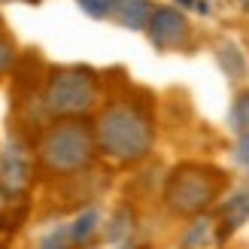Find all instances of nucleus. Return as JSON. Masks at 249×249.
I'll return each mask as SVG.
<instances>
[{"instance_id": "10", "label": "nucleus", "mask_w": 249, "mask_h": 249, "mask_svg": "<svg viewBox=\"0 0 249 249\" xmlns=\"http://www.w3.org/2000/svg\"><path fill=\"white\" fill-rule=\"evenodd\" d=\"M231 122H234V131L240 137L249 134V91L237 94V101H234V109H231Z\"/></svg>"}, {"instance_id": "15", "label": "nucleus", "mask_w": 249, "mask_h": 249, "mask_svg": "<svg viewBox=\"0 0 249 249\" xmlns=\"http://www.w3.org/2000/svg\"><path fill=\"white\" fill-rule=\"evenodd\" d=\"M234 158H237V164H243L249 170V134H243L237 146H234Z\"/></svg>"}, {"instance_id": "13", "label": "nucleus", "mask_w": 249, "mask_h": 249, "mask_svg": "<svg viewBox=\"0 0 249 249\" xmlns=\"http://www.w3.org/2000/svg\"><path fill=\"white\" fill-rule=\"evenodd\" d=\"M12 61H16V46H12V40L6 34H0V79L9 73Z\"/></svg>"}, {"instance_id": "11", "label": "nucleus", "mask_w": 249, "mask_h": 249, "mask_svg": "<svg viewBox=\"0 0 249 249\" xmlns=\"http://www.w3.org/2000/svg\"><path fill=\"white\" fill-rule=\"evenodd\" d=\"M73 240H70V225H61L55 231H49L46 237L40 240V249H70Z\"/></svg>"}, {"instance_id": "9", "label": "nucleus", "mask_w": 249, "mask_h": 249, "mask_svg": "<svg viewBox=\"0 0 249 249\" xmlns=\"http://www.w3.org/2000/svg\"><path fill=\"white\" fill-rule=\"evenodd\" d=\"M97 222H101V216H97V210H85V213H79L76 219L70 222V240L73 246H85L94 231H97Z\"/></svg>"}, {"instance_id": "5", "label": "nucleus", "mask_w": 249, "mask_h": 249, "mask_svg": "<svg viewBox=\"0 0 249 249\" xmlns=\"http://www.w3.org/2000/svg\"><path fill=\"white\" fill-rule=\"evenodd\" d=\"M189 21H185V16L179 9L173 6H158L152 12V18H149V40H152L155 49H161V52H170V49H179L185 46V40H189Z\"/></svg>"}, {"instance_id": "17", "label": "nucleus", "mask_w": 249, "mask_h": 249, "mask_svg": "<svg viewBox=\"0 0 249 249\" xmlns=\"http://www.w3.org/2000/svg\"><path fill=\"white\" fill-rule=\"evenodd\" d=\"M0 3H9V0H0ZM24 3H34V0H24Z\"/></svg>"}, {"instance_id": "8", "label": "nucleus", "mask_w": 249, "mask_h": 249, "mask_svg": "<svg viewBox=\"0 0 249 249\" xmlns=\"http://www.w3.org/2000/svg\"><path fill=\"white\" fill-rule=\"evenodd\" d=\"M219 216H222V234H231V231H237L243 222L249 219V189H240V192H234L225 204H222L219 210Z\"/></svg>"}, {"instance_id": "3", "label": "nucleus", "mask_w": 249, "mask_h": 249, "mask_svg": "<svg viewBox=\"0 0 249 249\" xmlns=\"http://www.w3.org/2000/svg\"><path fill=\"white\" fill-rule=\"evenodd\" d=\"M222 189H225V173L219 167L179 164L164 185V201L179 216H201L219 201Z\"/></svg>"}, {"instance_id": "14", "label": "nucleus", "mask_w": 249, "mask_h": 249, "mask_svg": "<svg viewBox=\"0 0 249 249\" xmlns=\"http://www.w3.org/2000/svg\"><path fill=\"white\" fill-rule=\"evenodd\" d=\"M128 222H131L128 210H122V213H119V216H116L113 222H109V231H107V237H109V240H122L124 234L131 231V225H128Z\"/></svg>"}, {"instance_id": "4", "label": "nucleus", "mask_w": 249, "mask_h": 249, "mask_svg": "<svg viewBox=\"0 0 249 249\" xmlns=\"http://www.w3.org/2000/svg\"><path fill=\"white\" fill-rule=\"evenodd\" d=\"M97 104V79L89 67H58L46 82V109L58 119H79Z\"/></svg>"}, {"instance_id": "16", "label": "nucleus", "mask_w": 249, "mask_h": 249, "mask_svg": "<svg viewBox=\"0 0 249 249\" xmlns=\"http://www.w3.org/2000/svg\"><path fill=\"white\" fill-rule=\"evenodd\" d=\"M177 3L189 6V9H195V12H201V16H207V12H210V3H207V0H177Z\"/></svg>"}, {"instance_id": "1", "label": "nucleus", "mask_w": 249, "mask_h": 249, "mask_svg": "<svg viewBox=\"0 0 249 249\" xmlns=\"http://www.w3.org/2000/svg\"><path fill=\"white\" fill-rule=\"evenodd\" d=\"M152 140L155 131L149 116L131 104H113L97 116L94 143L107 158L119 161V164H134V161L146 158L152 149Z\"/></svg>"}, {"instance_id": "7", "label": "nucleus", "mask_w": 249, "mask_h": 249, "mask_svg": "<svg viewBox=\"0 0 249 249\" xmlns=\"http://www.w3.org/2000/svg\"><path fill=\"white\" fill-rule=\"evenodd\" d=\"M152 12H155L152 0H116L109 18L116 24H122V28H128V31H146Z\"/></svg>"}, {"instance_id": "12", "label": "nucleus", "mask_w": 249, "mask_h": 249, "mask_svg": "<svg viewBox=\"0 0 249 249\" xmlns=\"http://www.w3.org/2000/svg\"><path fill=\"white\" fill-rule=\"evenodd\" d=\"M113 3L116 0H79V9L91 18H107L113 12Z\"/></svg>"}, {"instance_id": "2", "label": "nucleus", "mask_w": 249, "mask_h": 249, "mask_svg": "<svg viewBox=\"0 0 249 249\" xmlns=\"http://www.w3.org/2000/svg\"><path fill=\"white\" fill-rule=\"evenodd\" d=\"M94 131L79 119H61L43 134L40 140V161L52 173H79L94 158Z\"/></svg>"}, {"instance_id": "6", "label": "nucleus", "mask_w": 249, "mask_h": 249, "mask_svg": "<svg viewBox=\"0 0 249 249\" xmlns=\"http://www.w3.org/2000/svg\"><path fill=\"white\" fill-rule=\"evenodd\" d=\"M31 182V155L18 140H9L0 152V185L16 195Z\"/></svg>"}]
</instances>
